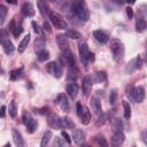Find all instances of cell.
<instances>
[{
    "instance_id": "20",
    "label": "cell",
    "mask_w": 147,
    "mask_h": 147,
    "mask_svg": "<svg viewBox=\"0 0 147 147\" xmlns=\"http://www.w3.org/2000/svg\"><path fill=\"white\" fill-rule=\"evenodd\" d=\"M62 55H63V57H64L65 63H67L69 67H75V64H76V62H75V56H74V54L71 53L70 49L63 51V52H62Z\"/></svg>"
},
{
    "instance_id": "27",
    "label": "cell",
    "mask_w": 147,
    "mask_h": 147,
    "mask_svg": "<svg viewBox=\"0 0 147 147\" xmlns=\"http://www.w3.org/2000/svg\"><path fill=\"white\" fill-rule=\"evenodd\" d=\"M22 75H23V68H17V69H14V70L10 71L9 78H10V80L14 82V80L20 79L22 77Z\"/></svg>"
},
{
    "instance_id": "35",
    "label": "cell",
    "mask_w": 147,
    "mask_h": 147,
    "mask_svg": "<svg viewBox=\"0 0 147 147\" xmlns=\"http://www.w3.org/2000/svg\"><path fill=\"white\" fill-rule=\"evenodd\" d=\"M108 121H109V114H102V113H101V116H100V117L98 118V121H96V125H98V126H101V125L106 124Z\"/></svg>"
},
{
    "instance_id": "9",
    "label": "cell",
    "mask_w": 147,
    "mask_h": 147,
    "mask_svg": "<svg viewBox=\"0 0 147 147\" xmlns=\"http://www.w3.org/2000/svg\"><path fill=\"white\" fill-rule=\"evenodd\" d=\"M92 84H93V80H92V77L91 76H85L83 78V82H82V90H83V94L84 96H90V93L92 91Z\"/></svg>"
},
{
    "instance_id": "53",
    "label": "cell",
    "mask_w": 147,
    "mask_h": 147,
    "mask_svg": "<svg viewBox=\"0 0 147 147\" xmlns=\"http://www.w3.org/2000/svg\"><path fill=\"white\" fill-rule=\"evenodd\" d=\"M8 3H11V5H15L16 3V0H6Z\"/></svg>"
},
{
    "instance_id": "14",
    "label": "cell",
    "mask_w": 147,
    "mask_h": 147,
    "mask_svg": "<svg viewBox=\"0 0 147 147\" xmlns=\"http://www.w3.org/2000/svg\"><path fill=\"white\" fill-rule=\"evenodd\" d=\"M1 45H2V48H3L5 53L8 54V55L13 54V52L15 51L14 44H13L9 39H7V38H2V39H1Z\"/></svg>"
},
{
    "instance_id": "10",
    "label": "cell",
    "mask_w": 147,
    "mask_h": 147,
    "mask_svg": "<svg viewBox=\"0 0 147 147\" xmlns=\"http://www.w3.org/2000/svg\"><path fill=\"white\" fill-rule=\"evenodd\" d=\"M56 103L60 106V108H61L62 110H64V111H67V113L70 110L69 101H68L67 96H65L63 93H61V94L57 95V98H56Z\"/></svg>"
},
{
    "instance_id": "11",
    "label": "cell",
    "mask_w": 147,
    "mask_h": 147,
    "mask_svg": "<svg viewBox=\"0 0 147 147\" xmlns=\"http://www.w3.org/2000/svg\"><path fill=\"white\" fill-rule=\"evenodd\" d=\"M47 122L48 125L53 129H62V124H61V118L56 115V114H51L47 117Z\"/></svg>"
},
{
    "instance_id": "38",
    "label": "cell",
    "mask_w": 147,
    "mask_h": 147,
    "mask_svg": "<svg viewBox=\"0 0 147 147\" xmlns=\"http://www.w3.org/2000/svg\"><path fill=\"white\" fill-rule=\"evenodd\" d=\"M48 57H49V52L46 51V49H42L41 52L38 53V60H39L40 62H44V61L48 60Z\"/></svg>"
},
{
    "instance_id": "54",
    "label": "cell",
    "mask_w": 147,
    "mask_h": 147,
    "mask_svg": "<svg viewBox=\"0 0 147 147\" xmlns=\"http://www.w3.org/2000/svg\"><path fill=\"white\" fill-rule=\"evenodd\" d=\"M126 2L130 3V5H133V3L136 2V0H126Z\"/></svg>"
},
{
    "instance_id": "23",
    "label": "cell",
    "mask_w": 147,
    "mask_h": 147,
    "mask_svg": "<svg viewBox=\"0 0 147 147\" xmlns=\"http://www.w3.org/2000/svg\"><path fill=\"white\" fill-rule=\"evenodd\" d=\"M72 138H74V141L76 144H82L84 141V138H85V133L80 130V129H75L74 130V134H72Z\"/></svg>"
},
{
    "instance_id": "40",
    "label": "cell",
    "mask_w": 147,
    "mask_h": 147,
    "mask_svg": "<svg viewBox=\"0 0 147 147\" xmlns=\"http://www.w3.org/2000/svg\"><path fill=\"white\" fill-rule=\"evenodd\" d=\"M31 25H32V28H33V31L39 36V37H44V32H42V30H41V28L37 24V22H34V21H32V23H31Z\"/></svg>"
},
{
    "instance_id": "15",
    "label": "cell",
    "mask_w": 147,
    "mask_h": 147,
    "mask_svg": "<svg viewBox=\"0 0 147 147\" xmlns=\"http://www.w3.org/2000/svg\"><path fill=\"white\" fill-rule=\"evenodd\" d=\"M21 11L24 16L26 17H32L34 15V9H33V6L31 2H24L22 5V8H21Z\"/></svg>"
},
{
    "instance_id": "34",
    "label": "cell",
    "mask_w": 147,
    "mask_h": 147,
    "mask_svg": "<svg viewBox=\"0 0 147 147\" xmlns=\"http://www.w3.org/2000/svg\"><path fill=\"white\" fill-rule=\"evenodd\" d=\"M8 111H9V115L14 118V117H16V115H17V107H16V102L13 100L10 103H9V106H8Z\"/></svg>"
},
{
    "instance_id": "22",
    "label": "cell",
    "mask_w": 147,
    "mask_h": 147,
    "mask_svg": "<svg viewBox=\"0 0 147 147\" xmlns=\"http://www.w3.org/2000/svg\"><path fill=\"white\" fill-rule=\"evenodd\" d=\"M92 80L93 83L95 84H100V83H103L107 80V74L105 71H98L94 74V76L92 77Z\"/></svg>"
},
{
    "instance_id": "17",
    "label": "cell",
    "mask_w": 147,
    "mask_h": 147,
    "mask_svg": "<svg viewBox=\"0 0 147 147\" xmlns=\"http://www.w3.org/2000/svg\"><path fill=\"white\" fill-rule=\"evenodd\" d=\"M11 133H13V139H14L15 145H16L17 147H23V146L25 145V141H24V139L22 138L21 132H20L17 129H13Z\"/></svg>"
},
{
    "instance_id": "43",
    "label": "cell",
    "mask_w": 147,
    "mask_h": 147,
    "mask_svg": "<svg viewBox=\"0 0 147 147\" xmlns=\"http://www.w3.org/2000/svg\"><path fill=\"white\" fill-rule=\"evenodd\" d=\"M116 99H117V92L115 90H111L110 94H109V102H110V105H114L116 102Z\"/></svg>"
},
{
    "instance_id": "31",
    "label": "cell",
    "mask_w": 147,
    "mask_h": 147,
    "mask_svg": "<svg viewBox=\"0 0 147 147\" xmlns=\"http://www.w3.org/2000/svg\"><path fill=\"white\" fill-rule=\"evenodd\" d=\"M51 138H52V132L48 130V131H46V132L44 133V136H42V138H41L40 146H41V147L47 146V145H48V142H49V140H51Z\"/></svg>"
},
{
    "instance_id": "36",
    "label": "cell",
    "mask_w": 147,
    "mask_h": 147,
    "mask_svg": "<svg viewBox=\"0 0 147 147\" xmlns=\"http://www.w3.org/2000/svg\"><path fill=\"white\" fill-rule=\"evenodd\" d=\"M113 131H123V123L119 118H115L113 122Z\"/></svg>"
},
{
    "instance_id": "24",
    "label": "cell",
    "mask_w": 147,
    "mask_h": 147,
    "mask_svg": "<svg viewBox=\"0 0 147 147\" xmlns=\"http://www.w3.org/2000/svg\"><path fill=\"white\" fill-rule=\"evenodd\" d=\"M30 39H31V36L28 33V34H25L24 38L21 40V42L18 44V52H20V53H23V52L26 49V47H28V45H29V42H30Z\"/></svg>"
},
{
    "instance_id": "45",
    "label": "cell",
    "mask_w": 147,
    "mask_h": 147,
    "mask_svg": "<svg viewBox=\"0 0 147 147\" xmlns=\"http://www.w3.org/2000/svg\"><path fill=\"white\" fill-rule=\"evenodd\" d=\"M64 142H67L64 139L62 138H59V137H55V140H54V146H63Z\"/></svg>"
},
{
    "instance_id": "37",
    "label": "cell",
    "mask_w": 147,
    "mask_h": 147,
    "mask_svg": "<svg viewBox=\"0 0 147 147\" xmlns=\"http://www.w3.org/2000/svg\"><path fill=\"white\" fill-rule=\"evenodd\" d=\"M65 34L68 38H71V39H79L82 37V33L76 31V30H68Z\"/></svg>"
},
{
    "instance_id": "48",
    "label": "cell",
    "mask_w": 147,
    "mask_h": 147,
    "mask_svg": "<svg viewBox=\"0 0 147 147\" xmlns=\"http://www.w3.org/2000/svg\"><path fill=\"white\" fill-rule=\"evenodd\" d=\"M126 15H127V17L129 18H132L133 17V10H132V8L131 7H126Z\"/></svg>"
},
{
    "instance_id": "42",
    "label": "cell",
    "mask_w": 147,
    "mask_h": 147,
    "mask_svg": "<svg viewBox=\"0 0 147 147\" xmlns=\"http://www.w3.org/2000/svg\"><path fill=\"white\" fill-rule=\"evenodd\" d=\"M76 113H77V115L79 116V117H82V115L84 114V111H85V107L82 105V103H79V102H77L76 103Z\"/></svg>"
},
{
    "instance_id": "33",
    "label": "cell",
    "mask_w": 147,
    "mask_h": 147,
    "mask_svg": "<svg viewBox=\"0 0 147 147\" xmlns=\"http://www.w3.org/2000/svg\"><path fill=\"white\" fill-rule=\"evenodd\" d=\"M123 109H124V118L129 119L131 117V107H130L129 102L125 100H123Z\"/></svg>"
},
{
    "instance_id": "13",
    "label": "cell",
    "mask_w": 147,
    "mask_h": 147,
    "mask_svg": "<svg viewBox=\"0 0 147 147\" xmlns=\"http://www.w3.org/2000/svg\"><path fill=\"white\" fill-rule=\"evenodd\" d=\"M90 105H91L92 110H93L94 114H96V115H101L102 109H101V101L99 100V98H96V96H92V98H91V101H90Z\"/></svg>"
},
{
    "instance_id": "21",
    "label": "cell",
    "mask_w": 147,
    "mask_h": 147,
    "mask_svg": "<svg viewBox=\"0 0 147 147\" xmlns=\"http://www.w3.org/2000/svg\"><path fill=\"white\" fill-rule=\"evenodd\" d=\"M9 31L13 33V36L15 38H18V36L23 32V26L21 24H15L14 21L10 22V25H9Z\"/></svg>"
},
{
    "instance_id": "8",
    "label": "cell",
    "mask_w": 147,
    "mask_h": 147,
    "mask_svg": "<svg viewBox=\"0 0 147 147\" xmlns=\"http://www.w3.org/2000/svg\"><path fill=\"white\" fill-rule=\"evenodd\" d=\"M46 69H47V71H48L53 77H55V78H61V76H62V70H61V67H60V64H59L57 62H55V61L49 62V63L47 64Z\"/></svg>"
},
{
    "instance_id": "30",
    "label": "cell",
    "mask_w": 147,
    "mask_h": 147,
    "mask_svg": "<svg viewBox=\"0 0 147 147\" xmlns=\"http://www.w3.org/2000/svg\"><path fill=\"white\" fill-rule=\"evenodd\" d=\"M77 70L75 67H69L68 69V75H67V78L69 82H75L77 79Z\"/></svg>"
},
{
    "instance_id": "44",
    "label": "cell",
    "mask_w": 147,
    "mask_h": 147,
    "mask_svg": "<svg viewBox=\"0 0 147 147\" xmlns=\"http://www.w3.org/2000/svg\"><path fill=\"white\" fill-rule=\"evenodd\" d=\"M33 111L36 114H40V115H46L49 113V108L48 107H44V108H40V109H37V108H33Z\"/></svg>"
},
{
    "instance_id": "6",
    "label": "cell",
    "mask_w": 147,
    "mask_h": 147,
    "mask_svg": "<svg viewBox=\"0 0 147 147\" xmlns=\"http://www.w3.org/2000/svg\"><path fill=\"white\" fill-rule=\"evenodd\" d=\"M78 52H79V57L82 63L84 64V67H87V62H88V56H90V51H88V46L85 41L80 42L78 45Z\"/></svg>"
},
{
    "instance_id": "2",
    "label": "cell",
    "mask_w": 147,
    "mask_h": 147,
    "mask_svg": "<svg viewBox=\"0 0 147 147\" xmlns=\"http://www.w3.org/2000/svg\"><path fill=\"white\" fill-rule=\"evenodd\" d=\"M110 51L113 53V57L115 61H117V62L122 61L124 53H125V47H124V44L119 39L110 40Z\"/></svg>"
},
{
    "instance_id": "19",
    "label": "cell",
    "mask_w": 147,
    "mask_h": 147,
    "mask_svg": "<svg viewBox=\"0 0 147 147\" xmlns=\"http://www.w3.org/2000/svg\"><path fill=\"white\" fill-rule=\"evenodd\" d=\"M124 138H125V137H124L123 131H114L113 137H111V142H113V145L118 146V145L123 144Z\"/></svg>"
},
{
    "instance_id": "28",
    "label": "cell",
    "mask_w": 147,
    "mask_h": 147,
    "mask_svg": "<svg viewBox=\"0 0 147 147\" xmlns=\"http://www.w3.org/2000/svg\"><path fill=\"white\" fill-rule=\"evenodd\" d=\"M38 9L40 11V14L42 16H46V14H48V6H47V2L46 0H38Z\"/></svg>"
},
{
    "instance_id": "51",
    "label": "cell",
    "mask_w": 147,
    "mask_h": 147,
    "mask_svg": "<svg viewBox=\"0 0 147 147\" xmlns=\"http://www.w3.org/2000/svg\"><path fill=\"white\" fill-rule=\"evenodd\" d=\"M88 60H90V61H92V62L94 61V54H93V53H90V56H88Z\"/></svg>"
},
{
    "instance_id": "18",
    "label": "cell",
    "mask_w": 147,
    "mask_h": 147,
    "mask_svg": "<svg viewBox=\"0 0 147 147\" xmlns=\"http://www.w3.org/2000/svg\"><path fill=\"white\" fill-rule=\"evenodd\" d=\"M93 37L100 44H106V42H108V39H109L108 36L101 30H94L93 31Z\"/></svg>"
},
{
    "instance_id": "55",
    "label": "cell",
    "mask_w": 147,
    "mask_h": 147,
    "mask_svg": "<svg viewBox=\"0 0 147 147\" xmlns=\"http://www.w3.org/2000/svg\"><path fill=\"white\" fill-rule=\"evenodd\" d=\"M146 61H147V51H146Z\"/></svg>"
},
{
    "instance_id": "32",
    "label": "cell",
    "mask_w": 147,
    "mask_h": 147,
    "mask_svg": "<svg viewBox=\"0 0 147 147\" xmlns=\"http://www.w3.org/2000/svg\"><path fill=\"white\" fill-rule=\"evenodd\" d=\"M80 122H82L84 125H87V124L91 122V113H90L88 109L85 108V111H84V114H83L82 117H80Z\"/></svg>"
},
{
    "instance_id": "39",
    "label": "cell",
    "mask_w": 147,
    "mask_h": 147,
    "mask_svg": "<svg viewBox=\"0 0 147 147\" xmlns=\"http://www.w3.org/2000/svg\"><path fill=\"white\" fill-rule=\"evenodd\" d=\"M94 141H95L98 145H100V146H107V145H108L107 141H106V138H105L102 134H96V136L94 137Z\"/></svg>"
},
{
    "instance_id": "16",
    "label": "cell",
    "mask_w": 147,
    "mask_h": 147,
    "mask_svg": "<svg viewBox=\"0 0 147 147\" xmlns=\"http://www.w3.org/2000/svg\"><path fill=\"white\" fill-rule=\"evenodd\" d=\"M67 93H68V95L74 100V99H76V96H77V93H78V85L75 83V82H70L68 85H67Z\"/></svg>"
},
{
    "instance_id": "26",
    "label": "cell",
    "mask_w": 147,
    "mask_h": 147,
    "mask_svg": "<svg viewBox=\"0 0 147 147\" xmlns=\"http://www.w3.org/2000/svg\"><path fill=\"white\" fill-rule=\"evenodd\" d=\"M45 44H46V41H45V38H44V37L37 38V39L34 40V51H36L37 53L41 52V51L44 49V47H45Z\"/></svg>"
},
{
    "instance_id": "25",
    "label": "cell",
    "mask_w": 147,
    "mask_h": 147,
    "mask_svg": "<svg viewBox=\"0 0 147 147\" xmlns=\"http://www.w3.org/2000/svg\"><path fill=\"white\" fill-rule=\"evenodd\" d=\"M147 30V21L142 18H138L136 21V31L137 32H144Z\"/></svg>"
},
{
    "instance_id": "1",
    "label": "cell",
    "mask_w": 147,
    "mask_h": 147,
    "mask_svg": "<svg viewBox=\"0 0 147 147\" xmlns=\"http://www.w3.org/2000/svg\"><path fill=\"white\" fill-rule=\"evenodd\" d=\"M71 10L80 21L86 22L90 18V11L83 0H74L71 5Z\"/></svg>"
},
{
    "instance_id": "4",
    "label": "cell",
    "mask_w": 147,
    "mask_h": 147,
    "mask_svg": "<svg viewBox=\"0 0 147 147\" xmlns=\"http://www.w3.org/2000/svg\"><path fill=\"white\" fill-rule=\"evenodd\" d=\"M48 17H49L52 24L56 29H67L68 28L67 22L64 21V18L59 13H56V11H49L48 13Z\"/></svg>"
},
{
    "instance_id": "7",
    "label": "cell",
    "mask_w": 147,
    "mask_h": 147,
    "mask_svg": "<svg viewBox=\"0 0 147 147\" xmlns=\"http://www.w3.org/2000/svg\"><path fill=\"white\" fill-rule=\"evenodd\" d=\"M140 64H141V60H140V56H137V57H134V59H132L126 65H125V68H124V71H125V74H127V75H131V74H133L137 69H139L140 68Z\"/></svg>"
},
{
    "instance_id": "12",
    "label": "cell",
    "mask_w": 147,
    "mask_h": 147,
    "mask_svg": "<svg viewBox=\"0 0 147 147\" xmlns=\"http://www.w3.org/2000/svg\"><path fill=\"white\" fill-rule=\"evenodd\" d=\"M56 42H57V46L63 52V51H67V49H70L69 48V41H68V37L67 34H59L56 37Z\"/></svg>"
},
{
    "instance_id": "52",
    "label": "cell",
    "mask_w": 147,
    "mask_h": 147,
    "mask_svg": "<svg viewBox=\"0 0 147 147\" xmlns=\"http://www.w3.org/2000/svg\"><path fill=\"white\" fill-rule=\"evenodd\" d=\"M113 1H115V2H117L118 5H123V3H124V2L126 1V0H113Z\"/></svg>"
},
{
    "instance_id": "3",
    "label": "cell",
    "mask_w": 147,
    "mask_h": 147,
    "mask_svg": "<svg viewBox=\"0 0 147 147\" xmlns=\"http://www.w3.org/2000/svg\"><path fill=\"white\" fill-rule=\"evenodd\" d=\"M126 95L130 98L131 101L140 103L145 99V90L141 86L133 87L132 85H130L126 87Z\"/></svg>"
},
{
    "instance_id": "49",
    "label": "cell",
    "mask_w": 147,
    "mask_h": 147,
    "mask_svg": "<svg viewBox=\"0 0 147 147\" xmlns=\"http://www.w3.org/2000/svg\"><path fill=\"white\" fill-rule=\"evenodd\" d=\"M42 29L45 30V31H47V32H51V28H49V24H48V22H44V24H42Z\"/></svg>"
},
{
    "instance_id": "29",
    "label": "cell",
    "mask_w": 147,
    "mask_h": 147,
    "mask_svg": "<svg viewBox=\"0 0 147 147\" xmlns=\"http://www.w3.org/2000/svg\"><path fill=\"white\" fill-rule=\"evenodd\" d=\"M61 124H62V127L71 129V130L75 129V123H74L69 117H62V118H61Z\"/></svg>"
},
{
    "instance_id": "46",
    "label": "cell",
    "mask_w": 147,
    "mask_h": 147,
    "mask_svg": "<svg viewBox=\"0 0 147 147\" xmlns=\"http://www.w3.org/2000/svg\"><path fill=\"white\" fill-rule=\"evenodd\" d=\"M61 136H62V137H63V139L67 141V144H69V145L71 144V138H70V136H69L65 131H62V132H61Z\"/></svg>"
},
{
    "instance_id": "41",
    "label": "cell",
    "mask_w": 147,
    "mask_h": 147,
    "mask_svg": "<svg viewBox=\"0 0 147 147\" xmlns=\"http://www.w3.org/2000/svg\"><path fill=\"white\" fill-rule=\"evenodd\" d=\"M6 14H7V9H6V7H5V6H0V23H1V25H2L3 22H5Z\"/></svg>"
},
{
    "instance_id": "5",
    "label": "cell",
    "mask_w": 147,
    "mask_h": 147,
    "mask_svg": "<svg viewBox=\"0 0 147 147\" xmlns=\"http://www.w3.org/2000/svg\"><path fill=\"white\" fill-rule=\"evenodd\" d=\"M22 121H23L24 125L26 126V130H28L29 133H33L36 131V129L38 126V122L31 116L30 113L24 111L23 115H22Z\"/></svg>"
},
{
    "instance_id": "47",
    "label": "cell",
    "mask_w": 147,
    "mask_h": 147,
    "mask_svg": "<svg viewBox=\"0 0 147 147\" xmlns=\"http://www.w3.org/2000/svg\"><path fill=\"white\" fill-rule=\"evenodd\" d=\"M139 11L142 16H146L147 17V5H141L139 7Z\"/></svg>"
},
{
    "instance_id": "50",
    "label": "cell",
    "mask_w": 147,
    "mask_h": 147,
    "mask_svg": "<svg viewBox=\"0 0 147 147\" xmlns=\"http://www.w3.org/2000/svg\"><path fill=\"white\" fill-rule=\"evenodd\" d=\"M5 114H6V106H1V117L2 118L5 117Z\"/></svg>"
}]
</instances>
